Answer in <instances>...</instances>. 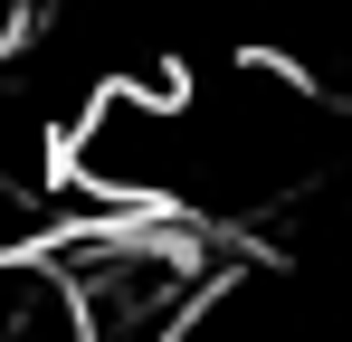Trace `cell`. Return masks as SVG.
<instances>
[{
    "mask_svg": "<svg viewBox=\"0 0 352 342\" xmlns=\"http://www.w3.org/2000/svg\"><path fill=\"white\" fill-rule=\"evenodd\" d=\"M29 247H38V209L0 190V257H29Z\"/></svg>",
    "mask_w": 352,
    "mask_h": 342,
    "instance_id": "obj_1",
    "label": "cell"
}]
</instances>
